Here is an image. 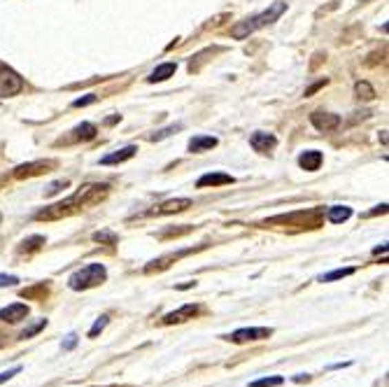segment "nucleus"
<instances>
[{"mask_svg":"<svg viewBox=\"0 0 389 387\" xmlns=\"http://www.w3.org/2000/svg\"><path fill=\"white\" fill-rule=\"evenodd\" d=\"M105 194H108V184H86V187L77 189L75 194L70 196V199L61 201V204L47 208V210H40L35 215V219H59V217H66V215H72L77 212L79 208H91L96 204H101L105 199Z\"/></svg>","mask_w":389,"mask_h":387,"instance_id":"1","label":"nucleus"},{"mask_svg":"<svg viewBox=\"0 0 389 387\" xmlns=\"http://www.w3.org/2000/svg\"><path fill=\"white\" fill-rule=\"evenodd\" d=\"M285 10H287V3L277 0V3H275V5H270V8H268L266 12H261V14L252 17V19H245V21H240L238 26H233V28H231V35H233V38H236V40H243V38H247V35H250V33H255V30L263 28V26H266V23L275 21L277 17H280Z\"/></svg>","mask_w":389,"mask_h":387,"instance_id":"2","label":"nucleus"},{"mask_svg":"<svg viewBox=\"0 0 389 387\" xmlns=\"http://www.w3.org/2000/svg\"><path fill=\"white\" fill-rule=\"evenodd\" d=\"M105 280H108V271H105V266L94 261V264H86L84 268H79L77 273H72L70 280H68V287L79 292V290H89V287L103 285Z\"/></svg>","mask_w":389,"mask_h":387,"instance_id":"3","label":"nucleus"},{"mask_svg":"<svg viewBox=\"0 0 389 387\" xmlns=\"http://www.w3.org/2000/svg\"><path fill=\"white\" fill-rule=\"evenodd\" d=\"M273 336V329L268 327H243L238 331H233L231 336H221V339L231 341V343H250V341H266Z\"/></svg>","mask_w":389,"mask_h":387,"instance_id":"4","label":"nucleus"},{"mask_svg":"<svg viewBox=\"0 0 389 387\" xmlns=\"http://www.w3.org/2000/svg\"><path fill=\"white\" fill-rule=\"evenodd\" d=\"M21 89H23V79L12 68L0 63V98L14 96V94H19Z\"/></svg>","mask_w":389,"mask_h":387,"instance_id":"5","label":"nucleus"},{"mask_svg":"<svg viewBox=\"0 0 389 387\" xmlns=\"http://www.w3.org/2000/svg\"><path fill=\"white\" fill-rule=\"evenodd\" d=\"M201 312V306L196 304H187L182 306L180 310H172L168 315H163V324H180V322H187V319H194L196 315Z\"/></svg>","mask_w":389,"mask_h":387,"instance_id":"6","label":"nucleus"},{"mask_svg":"<svg viewBox=\"0 0 389 387\" xmlns=\"http://www.w3.org/2000/svg\"><path fill=\"white\" fill-rule=\"evenodd\" d=\"M310 121L315 128H319V131L329 133V131H336L338 126H341V117L338 115H329V112H312L310 115Z\"/></svg>","mask_w":389,"mask_h":387,"instance_id":"7","label":"nucleus"},{"mask_svg":"<svg viewBox=\"0 0 389 387\" xmlns=\"http://www.w3.org/2000/svg\"><path fill=\"white\" fill-rule=\"evenodd\" d=\"M26 315H28L26 304H12L8 308L0 310V319H3V322H10V324L21 322V319H26Z\"/></svg>","mask_w":389,"mask_h":387,"instance_id":"8","label":"nucleus"},{"mask_svg":"<svg viewBox=\"0 0 389 387\" xmlns=\"http://www.w3.org/2000/svg\"><path fill=\"white\" fill-rule=\"evenodd\" d=\"M191 208V199H172V201H166L159 208H154L152 215H172V212H182Z\"/></svg>","mask_w":389,"mask_h":387,"instance_id":"9","label":"nucleus"},{"mask_svg":"<svg viewBox=\"0 0 389 387\" xmlns=\"http://www.w3.org/2000/svg\"><path fill=\"white\" fill-rule=\"evenodd\" d=\"M250 145L255 147L257 152H261V155H268L270 150H275L277 140L275 136H270V133H255V136L250 138Z\"/></svg>","mask_w":389,"mask_h":387,"instance_id":"10","label":"nucleus"},{"mask_svg":"<svg viewBox=\"0 0 389 387\" xmlns=\"http://www.w3.org/2000/svg\"><path fill=\"white\" fill-rule=\"evenodd\" d=\"M221 184H233V177L226 173H208L196 182V187L203 189V187H221Z\"/></svg>","mask_w":389,"mask_h":387,"instance_id":"11","label":"nucleus"},{"mask_svg":"<svg viewBox=\"0 0 389 387\" xmlns=\"http://www.w3.org/2000/svg\"><path fill=\"white\" fill-rule=\"evenodd\" d=\"M135 152H138V147L128 145V147H123V150H117V152H112V155L103 157V159H101V163H103V166L121 163V161H126V159H131V157L135 155Z\"/></svg>","mask_w":389,"mask_h":387,"instance_id":"12","label":"nucleus"},{"mask_svg":"<svg viewBox=\"0 0 389 387\" xmlns=\"http://www.w3.org/2000/svg\"><path fill=\"white\" fill-rule=\"evenodd\" d=\"M299 163H301V168H303V170H317L319 166H322V152L308 150V152H303V155H301Z\"/></svg>","mask_w":389,"mask_h":387,"instance_id":"13","label":"nucleus"},{"mask_svg":"<svg viewBox=\"0 0 389 387\" xmlns=\"http://www.w3.org/2000/svg\"><path fill=\"white\" fill-rule=\"evenodd\" d=\"M212 147H217V138H212V136H196L189 140V152H194V155L212 150Z\"/></svg>","mask_w":389,"mask_h":387,"instance_id":"14","label":"nucleus"},{"mask_svg":"<svg viewBox=\"0 0 389 387\" xmlns=\"http://www.w3.org/2000/svg\"><path fill=\"white\" fill-rule=\"evenodd\" d=\"M49 161H35V163H26V166H19V168L14 170V177H28V175H38L42 173L45 168H49Z\"/></svg>","mask_w":389,"mask_h":387,"instance_id":"15","label":"nucleus"},{"mask_svg":"<svg viewBox=\"0 0 389 387\" xmlns=\"http://www.w3.org/2000/svg\"><path fill=\"white\" fill-rule=\"evenodd\" d=\"M326 217H329V222H333V224H341V222H345V219L352 217V208L333 206V208H329V215H326Z\"/></svg>","mask_w":389,"mask_h":387,"instance_id":"16","label":"nucleus"},{"mask_svg":"<svg viewBox=\"0 0 389 387\" xmlns=\"http://www.w3.org/2000/svg\"><path fill=\"white\" fill-rule=\"evenodd\" d=\"M175 70H177L175 63H163V66H159V68L150 75V82H163V79H168Z\"/></svg>","mask_w":389,"mask_h":387,"instance_id":"17","label":"nucleus"},{"mask_svg":"<svg viewBox=\"0 0 389 387\" xmlns=\"http://www.w3.org/2000/svg\"><path fill=\"white\" fill-rule=\"evenodd\" d=\"M72 133H75L72 140H91V138H96V126L89 124V121H84V124H79Z\"/></svg>","mask_w":389,"mask_h":387,"instance_id":"18","label":"nucleus"},{"mask_svg":"<svg viewBox=\"0 0 389 387\" xmlns=\"http://www.w3.org/2000/svg\"><path fill=\"white\" fill-rule=\"evenodd\" d=\"M357 268L355 266H350V268H336V271H331V273H326V275H319V282H333V280H341V278H348V275L355 273Z\"/></svg>","mask_w":389,"mask_h":387,"instance_id":"19","label":"nucleus"},{"mask_svg":"<svg viewBox=\"0 0 389 387\" xmlns=\"http://www.w3.org/2000/svg\"><path fill=\"white\" fill-rule=\"evenodd\" d=\"M285 385V378L282 376H268V378H259L255 383H250V387H280Z\"/></svg>","mask_w":389,"mask_h":387,"instance_id":"20","label":"nucleus"},{"mask_svg":"<svg viewBox=\"0 0 389 387\" xmlns=\"http://www.w3.org/2000/svg\"><path fill=\"white\" fill-rule=\"evenodd\" d=\"M45 327H47V319L42 317V319H38V322H35V324H30L28 329H23L19 339H30V336H35V334H38L40 329H45Z\"/></svg>","mask_w":389,"mask_h":387,"instance_id":"21","label":"nucleus"},{"mask_svg":"<svg viewBox=\"0 0 389 387\" xmlns=\"http://www.w3.org/2000/svg\"><path fill=\"white\" fill-rule=\"evenodd\" d=\"M108 322H110V317H108V315H101V317H98L94 327L89 329V339H96V336L101 334V331H103L105 327H108Z\"/></svg>","mask_w":389,"mask_h":387,"instance_id":"22","label":"nucleus"},{"mask_svg":"<svg viewBox=\"0 0 389 387\" xmlns=\"http://www.w3.org/2000/svg\"><path fill=\"white\" fill-rule=\"evenodd\" d=\"M357 94H359V98H366V101L375 98V91L370 89L368 82H357Z\"/></svg>","mask_w":389,"mask_h":387,"instance_id":"23","label":"nucleus"},{"mask_svg":"<svg viewBox=\"0 0 389 387\" xmlns=\"http://www.w3.org/2000/svg\"><path fill=\"white\" fill-rule=\"evenodd\" d=\"M94 241L96 243H117V236L114 233H110V231H98V233H94Z\"/></svg>","mask_w":389,"mask_h":387,"instance_id":"24","label":"nucleus"},{"mask_svg":"<svg viewBox=\"0 0 389 387\" xmlns=\"http://www.w3.org/2000/svg\"><path fill=\"white\" fill-rule=\"evenodd\" d=\"M17 282H19V278H17V275H5V273H0V287H14Z\"/></svg>","mask_w":389,"mask_h":387,"instance_id":"25","label":"nucleus"},{"mask_svg":"<svg viewBox=\"0 0 389 387\" xmlns=\"http://www.w3.org/2000/svg\"><path fill=\"white\" fill-rule=\"evenodd\" d=\"M172 131H180V124H177V126H168V128H163V131L154 133V136H152V140H163V138H168Z\"/></svg>","mask_w":389,"mask_h":387,"instance_id":"26","label":"nucleus"},{"mask_svg":"<svg viewBox=\"0 0 389 387\" xmlns=\"http://www.w3.org/2000/svg\"><path fill=\"white\" fill-rule=\"evenodd\" d=\"M17 373H21V366H14V368H10V371H3V373H0V385L8 383L10 378H14Z\"/></svg>","mask_w":389,"mask_h":387,"instance_id":"27","label":"nucleus"},{"mask_svg":"<svg viewBox=\"0 0 389 387\" xmlns=\"http://www.w3.org/2000/svg\"><path fill=\"white\" fill-rule=\"evenodd\" d=\"M61 187H68V180H59V182H54V184H49V189H47V196H54V194H59L61 192Z\"/></svg>","mask_w":389,"mask_h":387,"instance_id":"28","label":"nucleus"},{"mask_svg":"<svg viewBox=\"0 0 389 387\" xmlns=\"http://www.w3.org/2000/svg\"><path fill=\"white\" fill-rule=\"evenodd\" d=\"M96 101H98V96L91 94V96H86V98H77V101L72 103V106H75V108H82V106H89V103H96Z\"/></svg>","mask_w":389,"mask_h":387,"instance_id":"29","label":"nucleus"},{"mask_svg":"<svg viewBox=\"0 0 389 387\" xmlns=\"http://www.w3.org/2000/svg\"><path fill=\"white\" fill-rule=\"evenodd\" d=\"M75 346H77V336L75 334H68L66 341H63V350H72Z\"/></svg>","mask_w":389,"mask_h":387,"instance_id":"30","label":"nucleus"},{"mask_svg":"<svg viewBox=\"0 0 389 387\" xmlns=\"http://www.w3.org/2000/svg\"><path fill=\"white\" fill-rule=\"evenodd\" d=\"M308 380H310L308 373H299V376H294V383H308Z\"/></svg>","mask_w":389,"mask_h":387,"instance_id":"31","label":"nucleus"},{"mask_svg":"<svg viewBox=\"0 0 389 387\" xmlns=\"http://www.w3.org/2000/svg\"><path fill=\"white\" fill-rule=\"evenodd\" d=\"M352 361H338V364H331V366H326L329 371H333V368H345V366H350Z\"/></svg>","mask_w":389,"mask_h":387,"instance_id":"32","label":"nucleus"},{"mask_svg":"<svg viewBox=\"0 0 389 387\" xmlns=\"http://www.w3.org/2000/svg\"><path fill=\"white\" fill-rule=\"evenodd\" d=\"M0 219H3V215H0Z\"/></svg>","mask_w":389,"mask_h":387,"instance_id":"33","label":"nucleus"}]
</instances>
